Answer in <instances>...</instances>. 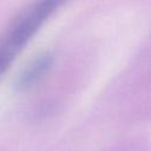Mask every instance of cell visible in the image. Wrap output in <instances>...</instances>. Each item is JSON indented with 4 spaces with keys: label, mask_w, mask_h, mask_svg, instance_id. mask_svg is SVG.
<instances>
[{
    "label": "cell",
    "mask_w": 151,
    "mask_h": 151,
    "mask_svg": "<svg viewBox=\"0 0 151 151\" xmlns=\"http://www.w3.org/2000/svg\"><path fill=\"white\" fill-rule=\"evenodd\" d=\"M67 0H39L29 7L12 26L0 45V55L12 63L17 53L27 44L41 24Z\"/></svg>",
    "instance_id": "cell-1"
},
{
    "label": "cell",
    "mask_w": 151,
    "mask_h": 151,
    "mask_svg": "<svg viewBox=\"0 0 151 151\" xmlns=\"http://www.w3.org/2000/svg\"><path fill=\"white\" fill-rule=\"evenodd\" d=\"M51 65H52V55L50 53H45L37 57L18 77L15 83L17 87L22 90L32 86L50 70Z\"/></svg>",
    "instance_id": "cell-2"
}]
</instances>
